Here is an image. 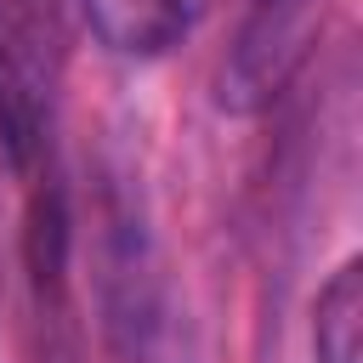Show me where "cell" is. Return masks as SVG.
<instances>
[{
	"label": "cell",
	"instance_id": "obj_2",
	"mask_svg": "<svg viewBox=\"0 0 363 363\" xmlns=\"http://www.w3.org/2000/svg\"><path fill=\"white\" fill-rule=\"evenodd\" d=\"M318 363H363V261H346L312 306Z\"/></svg>",
	"mask_w": 363,
	"mask_h": 363
},
{
	"label": "cell",
	"instance_id": "obj_1",
	"mask_svg": "<svg viewBox=\"0 0 363 363\" xmlns=\"http://www.w3.org/2000/svg\"><path fill=\"white\" fill-rule=\"evenodd\" d=\"M85 17H91V34L108 51L159 57L193 28L199 0H85Z\"/></svg>",
	"mask_w": 363,
	"mask_h": 363
}]
</instances>
